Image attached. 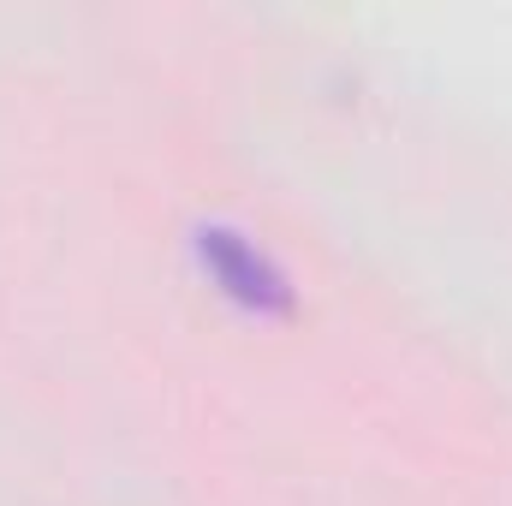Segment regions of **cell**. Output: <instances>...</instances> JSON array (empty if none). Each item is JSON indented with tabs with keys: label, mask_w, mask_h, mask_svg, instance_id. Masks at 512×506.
Here are the masks:
<instances>
[{
	"label": "cell",
	"mask_w": 512,
	"mask_h": 506,
	"mask_svg": "<svg viewBox=\"0 0 512 506\" xmlns=\"http://www.w3.org/2000/svg\"><path fill=\"white\" fill-rule=\"evenodd\" d=\"M191 262L245 316H292V304H298V286H292L286 262L233 221H197L191 227Z\"/></svg>",
	"instance_id": "cell-1"
}]
</instances>
